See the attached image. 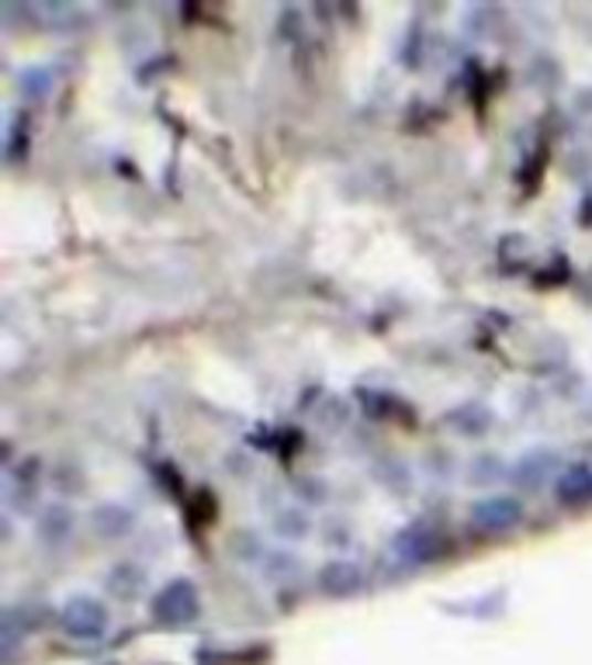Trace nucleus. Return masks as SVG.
I'll use <instances>...</instances> for the list:
<instances>
[{
    "label": "nucleus",
    "mask_w": 592,
    "mask_h": 665,
    "mask_svg": "<svg viewBox=\"0 0 592 665\" xmlns=\"http://www.w3.org/2000/svg\"><path fill=\"white\" fill-rule=\"evenodd\" d=\"M152 618L167 627H180L198 618V593L191 582H170L167 590L152 600Z\"/></svg>",
    "instance_id": "f257e3e1"
},
{
    "label": "nucleus",
    "mask_w": 592,
    "mask_h": 665,
    "mask_svg": "<svg viewBox=\"0 0 592 665\" xmlns=\"http://www.w3.org/2000/svg\"><path fill=\"white\" fill-rule=\"evenodd\" d=\"M60 624H63V631L70 637H81V642H97V637L105 634V627H108V613L101 610V603H94V600H73L63 610Z\"/></svg>",
    "instance_id": "f03ea898"
},
{
    "label": "nucleus",
    "mask_w": 592,
    "mask_h": 665,
    "mask_svg": "<svg viewBox=\"0 0 592 665\" xmlns=\"http://www.w3.org/2000/svg\"><path fill=\"white\" fill-rule=\"evenodd\" d=\"M520 517H524V506H520L517 499H509V496H503V499H485V503H478V506L472 509V520L478 524V530H488V534L517 527Z\"/></svg>",
    "instance_id": "7ed1b4c3"
},
{
    "label": "nucleus",
    "mask_w": 592,
    "mask_h": 665,
    "mask_svg": "<svg viewBox=\"0 0 592 665\" xmlns=\"http://www.w3.org/2000/svg\"><path fill=\"white\" fill-rule=\"evenodd\" d=\"M554 496L561 506H582L592 499V468L589 465H569L558 482H554Z\"/></svg>",
    "instance_id": "20e7f679"
},
{
    "label": "nucleus",
    "mask_w": 592,
    "mask_h": 665,
    "mask_svg": "<svg viewBox=\"0 0 592 665\" xmlns=\"http://www.w3.org/2000/svg\"><path fill=\"white\" fill-rule=\"evenodd\" d=\"M360 585V572L350 566V561H332V566L323 572V590L326 593H350Z\"/></svg>",
    "instance_id": "39448f33"
}]
</instances>
